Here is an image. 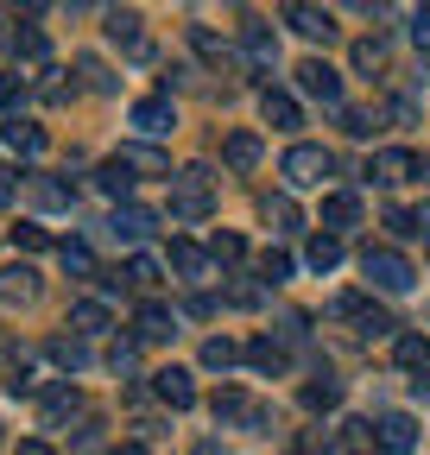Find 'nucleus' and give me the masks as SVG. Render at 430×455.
<instances>
[{
  "label": "nucleus",
  "mask_w": 430,
  "mask_h": 455,
  "mask_svg": "<svg viewBox=\"0 0 430 455\" xmlns=\"http://www.w3.org/2000/svg\"><path fill=\"white\" fill-rule=\"evenodd\" d=\"M322 316H330V323H354V335H361V341H386V335L399 329L380 304H367V298H354V291L330 298V304H322Z\"/></svg>",
  "instance_id": "f257e3e1"
},
{
  "label": "nucleus",
  "mask_w": 430,
  "mask_h": 455,
  "mask_svg": "<svg viewBox=\"0 0 430 455\" xmlns=\"http://www.w3.org/2000/svg\"><path fill=\"white\" fill-rule=\"evenodd\" d=\"M215 209V178H209V164H184L178 178H171V215L178 221H203Z\"/></svg>",
  "instance_id": "f03ea898"
},
{
  "label": "nucleus",
  "mask_w": 430,
  "mask_h": 455,
  "mask_svg": "<svg viewBox=\"0 0 430 455\" xmlns=\"http://www.w3.org/2000/svg\"><path fill=\"white\" fill-rule=\"evenodd\" d=\"M361 272L373 278V291H386V298H399V291H411V284H418L411 259L393 253V247H367V253H361Z\"/></svg>",
  "instance_id": "7ed1b4c3"
},
{
  "label": "nucleus",
  "mask_w": 430,
  "mask_h": 455,
  "mask_svg": "<svg viewBox=\"0 0 430 455\" xmlns=\"http://www.w3.org/2000/svg\"><path fill=\"white\" fill-rule=\"evenodd\" d=\"M279 171H285V184H298V190H310V184H322L336 171V158L322 152V146H291L285 158H279Z\"/></svg>",
  "instance_id": "20e7f679"
},
{
  "label": "nucleus",
  "mask_w": 430,
  "mask_h": 455,
  "mask_svg": "<svg viewBox=\"0 0 430 455\" xmlns=\"http://www.w3.org/2000/svg\"><path fill=\"white\" fill-rule=\"evenodd\" d=\"M241 57H247L253 76H273V64H279V38H273V26L247 20V26H241Z\"/></svg>",
  "instance_id": "39448f33"
},
{
  "label": "nucleus",
  "mask_w": 430,
  "mask_h": 455,
  "mask_svg": "<svg viewBox=\"0 0 430 455\" xmlns=\"http://www.w3.org/2000/svg\"><path fill=\"white\" fill-rule=\"evenodd\" d=\"M298 89H304V95H316L322 108H342V76L322 64V57H304V64H298Z\"/></svg>",
  "instance_id": "423d86ee"
},
{
  "label": "nucleus",
  "mask_w": 430,
  "mask_h": 455,
  "mask_svg": "<svg viewBox=\"0 0 430 455\" xmlns=\"http://www.w3.org/2000/svg\"><path fill=\"white\" fill-rule=\"evenodd\" d=\"M127 121H133L146 140H165V133L178 127V108H171V95H146V101H133Z\"/></svg>",
  "instance_id": "0eeeda50"
},
{
  "label": "nucleus",
  "mask_w": 430,
  "mask_h": 455,
  "mask_svg": "<svg viewBox=\"0 0 430 455\" xmlns=\"http://www.w3.org/2000/svg\"><path fill=\"white\" fill-rule=\"evenodd\" d=\"M76 411H83V392H76L70 379H58V386H44V392H38V418H44V430L70 424Z\"/></svg>",
  "instance_id": "6e6552de"
},
{
  "label": "nucleus",
  "mask_w": 430,
  "mask_h": 455,
  "mask_svg": "<svg viewBox=\"0 0 430 455\" xmlns=\"http://www.w3.org/2000/svg\"><path fill=\"white\" fill-rule=\"evenodd\" d=\"M411 171H418V158H411L405 146H380V152L367 158V178H373V184H386V190H393V184H405Z\"/></svg>",
  "instance_id": "1a4fd4ad"
},
{
  "label": "nucleus",
  "mask_w": 430,
  "mask_h": 455,
  "mask_svg": "<svg viewBox=\"0 0 430 455\" xmlns=\"http://www.w3.org/2000/svg\"><path fill=\"white\" fill-rule=\"evenodd\" d=\"M152 392L165 398L171 411H190V405H196V379H190V367H158V373H152Z\"/></svg>",
  "instance_id": "9d476101"
},
{
  "label": "nucleus",
  "mask_w": 430,
  "mask_h": 455,
  "mask_svg": "<svg viewBox=\"0 0 430 455\" xmlns=\"http://www.w3.org/2000/svg\"><path fill=\"white\" fill-rule=\"evenodd\" d=\"M152 228H158V215L152 209H139V203H127V209H115V215H108V235H115V241H146L152 235Z\"/></svg>",
  "instance_id": "9b49d317"
},
{
  "label": "nucleus",
  "mask_w": 430,
  "mask_h": 455,
  "mask_svg": "<svg viewBox=\"0 0 430 455\" xmlns=\"http://www.w3.org/2000/svg\"><path fill=\"white\" fill-rule=\"evenodd\" d=\"M285 26L304 32V38H336V13H330V7H304V0H291V7H285Z\"/></svg>",
  "instance_id": "f8f14e48"
},
{
  "label": "nucleus",
  "mask_w": 430,
  "mask_h": 455,
  "mask_svg": "<svg viewBox=\"0 0 430 455\" xmlns=\"http://www.w3.org/2000/svg\"><path fill=\"white\" fill-rule=\"evenodd\" d=\"M361 221V196L354 190H330L322 196V235H342V228Z\"/></svg>",
  "instance_id": "ddd939ff"
},
{
  "label": "nucleus",
  "mask_w": 430,
  "mask_h": 455,
  "mask_svg": "<svg viewBox=\"0 0 430 455\" xmlns=\"http://www.w3.org/2000/svg\"><path fill=\"white\" fill-rule=\"evenodd\" d=\"M380 449H386V455H411V449H418V424H411L405 411H386V418H380Z\"/></svg>",
  "instance_id": "4468645a"
},
{
  "label": "nucleus",
  "mask_w": 430,
  "mask_h": 455,
  "mask_svg": "<svg viewBox=\"0 0 430 455\" xmlns=\"http://www.w3.org/2000/svg\"><path fill=\"white\" fill-rule=\"evenodd\" d=\"M133 335H139V341H165V335H178V310H165V304H139Z\"/></svg>",
  "instance_id": "2eb2a0df"
},
{
  "label": "nucleus",
  "mask_w": 430,
  "mask_h": 455,
  "mask_svg": "<svg viewBox=\"0 0 430 455\" xmlns=\"http://www.w3.org/2000/svg\"><path fill=\"white\" fill-rule=\"evenodd\" d=\"M247 367H259L266 379H279V373L291 367V355L279 348V341H273V335H253V341H247Z\"/></svg>",
  "instance_id": "dca6fc26"
},
{
  "label": "nucleus",
  "mask_w": 430,
  "mask_h": 455,
  "mask_svg": "<svg viewBox=\"0 0 430 455\" xmlns=\"http://www.w3.org/2000/svg\"><path fill=\"white\" fill-rule=\"evenodd\" d=\"M259 114H266V127H298V121H304L291 89H266V95H259Z\"/></svg>",
  "instance_id": "f3484780"
},
{
  "label": "nucleus",
  "mask_w": 430,
  "mask_h": 455,
  "mask_svg": "<svg viewBox=\"0 0 430 455\" xmlns=\"http://www.w3.org/2000/svg\"><path fill=\"white\" fill-rule=\"evenodd\" d=\"M44 57H51V38H44L38 26H20V32H13V64H26V70H44Z\"/></svg>",
  "instance_id": "a211bd4d"
},
{
  "label": "nucleus",
  "mask_w": 430,
  "mask_h": 455,
  "mask_svg": "<svg viewBox=\"0 0 430 455\" xmlns=\"http://www.w3.org/2000/svg\"><path fill=\"white\" fill-rule=\"evenodd\" d=\"M0 146L20 152V158H38V152H44V133H38L32 121H0Z\"/></svg>",
  "instance_id": "6ab92c4d"
},
{
  "label": "nucleus",
  "mask_w": 430,
  "mask_h": 455,
  "mask_svg": "<svg viewBox=\"0 0 430 455\" xmlns=\"http://www.w3.org/2000/svg\"><path fill=\"white\" fill-rule=\"evenodd\" d=\"M95 190H101V196H115V203L127 209V196H133V171H127L121 158H108V164L95 171Z\"/></svg>",
  "instance_id": "aec40b11"
},
{
  "label": "nucleus",
  "mask_w": 430,
  "mask_h": 455,
  "mask_svg": "<svg viewBox=\"0 0 430 455\" xmlns=\"http://www.w3.org/2000/svg\"><path fill=\"white\" fill-rule=\"evenodd\" d=\"M209 411H215V424H247V418H253V398L235 392V386H222V392L209 398Z\"/></svg>",
  "instance_id": "412c9836"
},
{
  "label": "nucleus",
  "mask_w": 430,
  "mask_h": 455,
  "mask_svg": "<svg viewBox=\"0 0 430 455\" xmlns=\"http://www.w3.org/2000/svg\"><path fill=\"white\" fill-rule=\"evenodd\" d=\"M259 215L273 221V235H298V228H304V215H298V203H291L285 190H279V196H266V203H259Z\"/></svg>",
  "instance_id": "4be33fe9"
},
{
  "label": "nucleus",
  "mask_w": 430,
  "mask_h": 455,
  "mask_svg": "<svg viewBox=\"0 0 430 455\" xmlns=\"http://www.w3.org/2000/svg\"><path fill=\"white\" fill-rule=\"evenodd\" d=\"M235 361H247L241 341H228V335H209V341H203V367H209V373H228Z\"/></svg>",
  "instance_id": "5701e85b"
},
{
  "label": "nucleus",
  "mask_w": 430,
  "mask_h": 455,
  "mask_svg": "<svg viewBox=\"0 0 430 455\" xmlns=\"http://www.w3.org/2000/svg\"><path fill=\"white\" fill-rule=\"evenodd\" d=\"M38 291V272L32 266H7V272H0V304H26Z\"/></svg>",
  "instance_id": "b1692460"
},
{
  "label": "nucleus",
  "mask_w": 430,
  "mask_h": 455,
  "mask_svg": "<svg viewBox=\"0 0 430 455\" xmlns=\"http://www.w3.org/2000/svg\"><path fill=\"white\" fill-rule=\"evenodd\" d=\"M121 164L127 171H152V178H171V158L158 146H121Z\"/></svg>",
  "instance_id": "393cba45"
},
{
  "label": "nucleus",
  "mask_w": 430,
  "mask_h": 455,
  "mask_svg": "<svg viewBox=\"0 0 430 455\" xmlns=\"http://www.w3.org/2000/svg\"><path fill=\"white\" fill-rule=\"evenodd\" d=\"M222 158H228V171H253L259 164V133H228V146H222Z\"/></svg>",
  "instance_id": "a878e982"
},
{
  "label": "nucleus",
  "mask_w": 430,
  "mask_h": 455,
  "mask_svg": "<svg viewBox=\"0 0 430 455\" xmlns=\"http://www.w3.org/2000/svg\"><path fill=\"white\" fill-rule=\"evenodd\" d=\"M101 329H108V304H101V298L70 304V335H101Z\"/></svg>",
  "instance_id": "bb28decb"
},
{
  "label": "nucleus",
  "mask_w": 430,
  "mask_h": 455,
  "mask_svg": "<svg viewBox=\"0 0 430 455\" xmlns=\"http://www.w3.org/2000/svg\"><path fill=\"white\" fill-rule=\"evenodd\" d=\"M348 57H354V70H361V76H380V70L393 64V51H386V38H361V44H354Z\"/></svg>",
  "instance_id": "cd10ccee"
},
{
  "label": "nucleus",
  "mask_w": 430,
  "mask_h": 455,
  "mask_svg": "<svg viewBox=\"0 0 430 455\" xmlns=\"http://www.w3.org/2000/svg\"><path fill=\"white\" fill-rule=\"evenodd\" d=\"M26 203H38V209H70V184H58V178H26Z\"/></svg>",
  "instance_id": "c85d7f7f"
},
{
  "label": "nucleus",
  "mask_w": 430,
  "mask_h": 455,
  "mask_svg": "<svg viewBox=\"0 0 430 455\" xmlns=\"http://www.w3.org/2000/svg\"><path fill=\"white\" fill-rule=\"evenodd\" d=\"M342 449H348V455H373V449H380V424L348 418V424H342Z\"/></svg>",
  "instance_id": "c756f323"
},
{
  "label": "nucleus",
  "mask_w": 430,
  "mask_h": 455,
  "mask_svg": "<svg viewBox=\"0 0 430 455\" xmlns=\"http://www.w3.org/2000/svg\"><path fill=\"white\" fill-rule=\"evenodd\" d=\"M51 361H58L64 373H83L89 367V348H83V335H58V341H51V348H44Z\"/></svg>",
  "instance_id": "7c9ffc66"
},
{
  "label": "nucleus",
  "mask_w": 430,
  "mask_h": 455,
  "mask_svg": "<svg viewBox=\"0 0 430 455\" xmlns=\"http://www.w3.org/2000/svg\"><path fill=\"white\" fill-rule=\"evenodd\" d=\"M304 259H310V272H336L342 266V235H316L304 247Z\"/></svg>",
  "instance_id": "2f4dec72"
},
{
  "label": "nucleus",
  "mask_w": 430,
  "mask_h": 455,
  "mask_svg": "<svg viewBox=\"0 0 430 455\" xmlns=\"http://www.w3.org/2000/svg\"><path fill=\"white\" fill-rule=\"evenodd\" d=\"M386 228H393V235H430V203H411V209H386Z\"/></svg>",
  "instance_id": "473e14b6"
},
{
  "label": "nucleus",
  "mask_w": 430,
  "mask_h": 455,
  "mask_svg": "<svg viewBox=\"0 0 430 455\" xmlns=\"http://www.w3.org/2000/svg\"><path fill=\"white\" fill-rule=\"evenodd\" d=\"M336 405H342V379L322 373V379H310V386H304V411H336Z\"/></svg>",
  "instance_id": "72a5a7b5"
},
{
  "label": "nucleus",
  "mask_w": 430,
  "mask_h": 455,
  "mask_svg": "<svg viewBox=\"0 0 430 455\" xmlns=\"http://www.w3.org/2000/svg\"><path fill=\"white\" fill-rule=\"evenodd\" d=\"M190 51L203 57V64H215V70H222V64H228V57H235V51H228L222 38H215L209 26H190Z\"/></svg>",
  "instance_id": "f704fd0d"
},
{
  "label": "nucleus",
  "mask_w": 430,
  "mask_h": 455,
  "mask_svg": "<svg viewBox=\"0 0 430 455\" xmlns=\"http://www.w3.org/2000/svg\"><path fill=\"white\" fill-rule=\"evenodd\" d=\"M393 355H399L405 373H430V341H424V335H399V348H393Z\"/></svg>",
  "instance_id": "c9c22d12"
},
{
  "label": "nucleus",
  "mask_w": 430,
  "mask_h": 455,
  "mask_svg": "<svg viewBox=\"0 0 430 455\" xmlns=\"http://www.w3.org/2000/svg\"><path fill=\"white\" fill-rule=\"evenodd\" d=\"M108 38H115V44H127V51H139V57H146V38H139V13H108Z\"/></svg>",
  "instance_id": "e433bc0d"
},
{
  "label": "nucleus",
  "mask_w": 430,
  "mask_h": 455,
  "mask_svg": "<svg viewBox=\"0 0 430 455\" xmlns=\"http://www.w3.org/2000/svg\"><path fill=\"white\" fill-rule=\"evenodd\" d=\"M285 278H291V253L266 247V253H259V284H266V291H273V284H285Z\"/></svg>",
  "instance_id": "4c0bfd02"
},
{
  "label": "nucleus",
  "mask_w": 430,
  "mask_h": 455,
  "mask_svg": "<svg viewBox=\"0 0 430 455\" xmlns=\"http://www.w3.org/2000/svg\"><path fill=\"white\" fill-rule=\"evenodd\" d=\"M58 259H64V272H76V278H101V272H95V253H89L83 241H64Z\"/></svg>",
  "instance_id": "58836bf2"
},
{
  "label": "nucleus",
  "mask_w": 430,
  "mask_h": 455,
  "mask_svg": "<svg viewBox=\"0 0 430 455\" xmlns=\"http://www.w3.org/2000/svg\"><path fill=\"white\" fill-rule=\"evenodd\" d=\"M171 266H178L184 278H203V266H209V253H203L196 241H171Z\"/></svg>",
  "instance_id": "ea45409f"
},
{
  "label": "nucleus",
  "mask_w": 430,
  "mask_h": 455,
  "mask_svg": "<svg viewBox=\"0 0 430 455\" xmlns=\"http://www.w3.org/2000/svg\"><path fill=\"white\" fill-rule=\"evenodd\" d=\"M26 95H32V83L13 70V76H0V114H7V121H13V108H26Z\"/></svg>",
  "instance_id": "a19ab883"
},
{
  "label": "nucleus",
  "mask_w": 430,
  "mask_h": 455,
  "mask_svg": "<svg viewBox=\"0 0 430 455\" xmlns=\"http://www.w3.org/2000/svg\"><path fill=\"white\" fill-rule=\"evenodd\" d=\"M121 272H127V284H158V278H165V266H158L152 253H133Z\"/></svg>",
  "instance_id": "79ce46f5"
},
{
  "label": "nucleus",
  "mask_w": 430,
  "mask_h": 455,
  "mask_svg": "<svg viewBox=\"0 0 430 455\" xmlns=\"http://www.w3.org/2000/svg\"><path fill=\"white\" fill-rule=\"evenodd\" d=\"M373 127H380V114H367V108H342V133H348V140H373Z\"/></svg>",
  "instance_id": "37998d69"
},
{
  "label": "nucleus",
  "mask_w": 430,
  "mask_h": 455,
  "mask_svg": "<svg viewBox=\"0 0 430 455\" xmlns=\"http://www.w3.org/2000/svg\"><path fill=\"white\" fill-rule=\"evenodd\" d=\"M235 310H253V304H266V284H253V278H241V284H228V291H222Z\"/></svg>",
  "instance_id": "c03bdc74"
},
{
  "label": "nucleus",
  "mask_w": 430,
  "mask_h": 455,
  "mask_svg": "<svg viewBox=\"0 0 430 455\" xmlns=\"http://www.w3.org/2000/svg\"><path fill=\"white\" fill-rule=\"evenodd\" d=\"M241 253H247V241H241V235H215V241H209V259H215V266H235Z\"/></svg>",
  "instance_id": "a18cd8bd"
},
{
  "label": "nucleus",
  "mask_w": 430,
  "mask_h": 455,
  "mask_svg": "<svg viewBox=\"0 0 430 455\" xmlns=\"http://www.w3.org/2000/svg\"><path fill=\"white\" fill-rule=\"evenodd\" d=\"M386 121H393V127H418V101H411V95H393V101H386Z\"/></svg>",
  "instance_id": "49530a36"
},
{
  "label": "nucleus",
  "mask_w": 430,
  "mask_h": 455,
  "mask_svg": "<svg viewBox=\"0 0 430 455\" xmlns=\"http://www.w3.org/2000/svg\"><path fill=\"white\" fill-rule=\"evenodd\" d=\"M13 247H32V253H38V247H51V235H44L38 221H20V228H13Z\"/></svg>",
  "instance_id": "de8ad7c7"
},
{
  "label": "nucleus",
  "mask_w": 430,
  "mask_h": 455,
  "mask_svg": "<svg viewBox=\"0 0 430 455\" xmlns=\"http://www.w3.org/2000/svg\"><path fill=\"white\" fill-rule=\"evenodd\" d=\"M330 449H336V443L322 436V430H304V436L291 443V455H330Z\"/></svg>",
  "instance_id": "09e8293b"
},
{
  "label": "nucleus",
  "mask_w": 430,
  "mask_h": 455,
  "mask_svg": "<svg viewBox=\"0 0 430 455\" xmlns=\"http://www.w3.org/2000/svg\"><path fill=\"white\" fill-rule=\"evenodd\" d=\"M108 367H115V373H133V367H139V348H133V341H115V355H108Z\"/></svg>",
  "instance_id": "8fccbe9b"
},
{
  "label": "nucleus",
  "mask_w": 430,
  "mask_h": 455,
  "mask_svg": "<svg viewBox=\"0 0 430 455\" xmlns=\"http://www.w3.org/2000/svg\"><path fill=\"white\" fill-rule=\"evenodd\" d=\"M411 44H418V51H430V7H418V13H411Z\"/></svg>",
  "instance_id": "3c124183"
},
{
  "label": "nucleus",
  "mask_w": 430,
  "mask_h": 455,
  "mask_svg": "<svg viewBox=\"0 0 430 455\" xmlns=\"http://www.w3.org/2000/svg\"><path fill=\"white\" fill-rule=\"evenodd\" d=\"M83 76H89V83H95V89H115V76H108V70H101V64H95V57H83Z\"/></svg>",
  "instance_id": "603ef678"
},
{
  "label": "nucleus",
  "mask_w": 430,
  "mask_h": 455,
  "mask_svg": "<svg viewBox=\"0 0 430 455\" xmlns=\"http://www.w3.org/2000/svg\"><path fill=\"white\" fill-rule=\"evenodd\" d=\"M20 455H58V449H51L44 436H26V443H20Z\"/></svg>",
  "instance_id": "864d4df0"
},
{
  "label": "nucleus",
  "mask_w": 430,
  "mask_h": 455,
  "mask_svg": "<svg viewBox=\"0 0 430 455\" xmlns=\"http://www.w3.org/2000/svg\"><path fill=\"white\" fill-rule=\"evenodd\" d=\"M411 392H418L424 405H430V373H418V379H411Z\"/></svg>",
  "instance_id": "5fc2aeb1"
},
{
  "label": "nucleus",
  "mask_w": 430,
  "mask_h": 455,
  "mask_svg": "<svg viewBox=\"0 0 430 455\" xmlns=\"http://www.w3.org/2000/svg\"><path fill=\"white\" fill-rule=\"evenodd\" d=\"M115 455H152V449H146V443H121Z\"/></svg>",
  "instance_id": "6e6d98bb"
},
{
  "label": "nucleus",
  "mask_w": 430,
  "mask_h": 455,
  "mask_svg": "<svg viewBox=\"0 0 430 455\" xmlns=\"http://www.w3.org/2000/svg\"><path fill=\"white\" fill-rule=\"evenodd\" d=\"M418 178H424V184H430V164H418Z\"/></svg>",
  "instance_id": "4d7b16f0"
}]
</instances>
